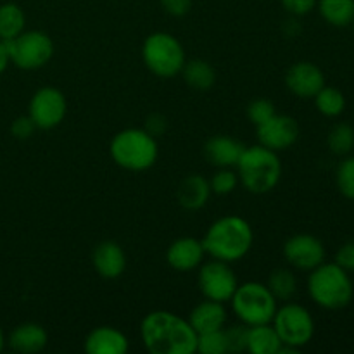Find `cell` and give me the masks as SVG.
Returning a JSON list of instances; mask_svg holds the SVG:
<instances>
[{"label":"cell","instance_id":"cell-12","mask_svg":"<svg viewBox=\"0 0 354 354\" xmlns=\"http://www.w3.org/2000/svg\"><path fill=\"white\" fill-rule=\"evenodd\" d=\"M301 133V128L292 116L275 113L268 121L256 127V135L263 147H268L272 151L280 152L292 147L297 142Z\"/></svg>","mask_w":354,"mask_h":354},{"label":"cell","instance_id":"cell-26","mask_svg":"<svg viewBox=\"0 0 354 354\" xmlns=\"http://www.w3.org/2000/svg\"><path fill=\"white\" fill-rule=\"evenodd\" d=\"M315 99V106H317L318 113H322L327 118H337L344 113L346 109V97L335 86H327L325 85Z\"/></svg>","mask_w":354,"mask_h":354},{"label":"cell","instance_id":"cell-40","mask_svg":"<svg viewBox=\"0 0 354 354\" xmlns=\"http://www.w3.org/2000/svg\"><path fill=\"white\" fill-rule=\"evenodd\" d=\"M3 348H6V335H3L2 328H0V353H2Z\"/></svg>","mask_w":354,"mask_h":354},{"label":"cell","instance_id":"cell-34","mask_svg":"<svg viewBox=\"0 0 354 354\" xmlns=\"http://www.w3.org/2000/svg\"><path fill=\"white\" fill-rule=\"evenodd\" d=\"M35 130H37V124L33 123V120H31L30 116L16 118V120L12 121V124H10V133L16 138H19V140L30 138L31 135L35 133Z\"/></svg>","mask_w":354,"mask_h":354},{"label":"cell","instance_id":"cell-39","mask_svg":"<svg viewBox=\"0 0 354 354\" xmlns=\"http://www.w3.org/2000/svg\"><path fill=\"white\" fill-rule=\"evenodd\" d=\"M9 64H10V59H9V52H7V45L6 41L0 40V75L6 71Z\"/></svg>","mask_w":354,"mask_h":354},{"label":"cell","instance_id":"cell-37","mask_svg":"<svg viewBox=\"0 0 354 354\" xmlns=\"http://www.w3.org/2000/svg\"><path fill=\"white\" fill-rule=\"evenodd\" d=\"M162 9L175 17H182L192 9V0H159Z\"/></svg>","mask_w":354,"mask_h":354},{"label":"cell","instance_id":"cell-24","mask_svg":"<svg viewBox=\"0 0 354 354\" xmlns=\"http://www.w3.org/2000/svg\"><path fill=\"white\" fill-rule=\"evenodd\" d=\"M320 16L335 28H344L354 21V0H318Z\"/></svg>","mask_w":354,"mask_h":354},{"label":"cell","instance_id":"cell-10","mask_svg":"<svg viewBox=\"0 0 354 354\" xmlns=\"http://www.w3.org/2000/svg\"><path fill=\"white\" fill-rule=\"evenodd\" d=\"M197 286L206 299L225 304L232 299L239 282L234 270L230 268V263L211 259V261L201 265Z\"/></svg>","mask_w":354,"mask_h":354},{"label":"cell","instance_id":"cell-35","mask_svg":"<svg viewBox=\"0 0 354 354\" xmlns=\"http://www.w3.org/2000/svg\"><path fill=\"white\" fill-rule=\"evenodd\" d=\"M283 9L294 16H306L317 7L318 0H280Z\"/></svg>","mask_w":354,"mask_h":354},{"label":"cell","instance_id":"cell-11","mask_svg":"<svg viewBox=\"0 0 354 354\" xmlns=\"http://www.w3.org/2000/svg\"><path fill=\"white\" fill-rule=\"evenodd\" d=\"M68 113L64 93L54 86H44L33 93L28 106V116L40 130H52L59 127Z\"/></svg>","mask_w":354,"mask_h":354},{"label":"cell","instance_id":"cell-15","mask_svg":"<svg viewBox=\"0 0 354 354\" xmlns=\"http://www.w3.org/2000/svg\"><path fill=\"white\" fill-rule=\"evenodd\" d=\"M204 251L203 241H197L194 237H182L171 242L166 252V261L176 272H190L203 265Z\"/></svg>","mask_w":354,"mask_h":354},{"label":"cell","instance_id":"cell-5","mask_svg":"<svg viewBox=\"0 0 354 354\" xmlns=\"http://www.w3.org/2000/svg\"><path fill=\"white\" fill-rule=\"evenodd\" d=\"M109 152L113 161L128 171H145L158 161L159 147L156 137L145 128H127L114 135Z\"/></svg>","mask_w":354,"mask_h":354},{"label":"cell","instance_id":"cell-13","mask_svg":"<svg viewBox=\"0 0 354 354\" xmlns=\"http://www.w3.org/2000/svg\"><path fill=\"white\" fill-rule=\"evenodd\" d=\"M283 256L290 266L311 272L325 261V245L310 234H297L283 244Z\"/></svg>","mask_w":354,"mask_h":354},{"label":"cell","instance_id":"cell-14","mask_svg":"<svg viewBox=\"0 0 354 354\" xmlns=\"http://www.w3.org/2000/svg\"><path fill=\"white\" fill-rule=\"evenodd\" d=\"M286 85L301 99H313L325 86V75L317 64L308 61L296 62L286 75Z\"/></svg>","mask_w":354,"mask_h":354},{"label":"cell","instance_id":"cell-7","mask_svg":"<svg viewBox=\"0 0 354 354\" xmlns=\"http://www.w3.org/2000/svg\"><path fill=\"white\" fill-rule=\"evenodd\" d=\"M142 59L152 75L159 78H173L180 75L185 64V50L173 35L158 31L145 38L142 45Z\"/></svg>","mask_w":354,"mask_h":354},{"label":"cell","instance_id":"cell-16","mask_svg":"<svg viewBox=\"0 0 354 354\" xmlns=\"http://www.w3.org/2000/svg\"><path fill=\"white\" fill-rule=\"evenodd\" d=\"M92 263L95 272L102 279L114 280L123 275L124 268H127V254L116 242L104 241L93 249Z\"/></svg>","mask_w":354,"mask_h":354},{"label":"cell","instance_id":"cell-23","mask_svg":"<svg viewBox=\"0 0 354 354\" xmlns=\"http://www.w3.org/2000/svg\"><path fill=\"white\" fill-rule=\"evenodd\" d=\"M183 80L192 88L206 92L211 86L216 83V71L213 66L204 59H192V61H185L182 69Z\"/></svg>","mask_w":354,"mask_h":354},{"label":"cell","instance_id":"cell-41","mask_svg":"<svg viewBox=\"0 0 354 354\" xmlns=\"http://www.w3.org/2000/svg\"><path fill=\"white\" fill-rule=\"evenodd\" d=\"M351 24H353V30H354V21H353V23H351Z\"/></svg>","mask_w":354,"mask_h":354},{"label":"cell","instance_id":"cell-31","mask_svg":"<svg viewBox=\"0 0 354 354\" xmlns=\"http://www.w3.org/2000/svg\"><path fill=\"white\" fill-rule=\"evenodd\" d=\"M239 183V175L232 171V168H220L211 178L209 187L211 192L218 194V196H227L235 190Z\"/></svg>","mask_w":354,"mask_h":354},{"label":"cell","instance_id":"cell-28","mask_svg":"<svg viewBox=\"0 0 354 354\" xmlns=\"http://www.w3.org/2000/svg\"><path fill=\"white\" fill-rule=\"evenodd\" d=\"M328 149L337 156H348L354 149V128L348 123L335 124L327 138Z\"/></svg>","mask_w":354,"mask_h":354},{"label":"cell","instance_id":"cell-3","mask_svg":"<svg viewBox=\"0 0 354 354\" xmlns=\"http://www.w3.org/2000/svg\"><path fill=\"white\" fill-rule=\"evenodd\" d=\"M239 182L252 194H266L275 189L282 176V162L279 154L268 147H245L237 162Z\"/></svg>","mask_w":354,"mask_h":354},{"label":"cell","instance_id":"cell-9","mask_svg":"<svg viewBox=\"0 0 354 354\" xmlns=\"http://www.w3.org/2000/svg\"><path fill=\"white\" fill-rule=\"evenodd\" d=\"M272 325L279 334L282 346L301 349L313 339L315 320L310 311L296 303H287L286 306L277 308Z\"/></svg>","mask_w":354,"mask_h":354},{"label":"cell","instance_id":"cell-4","mask_svg":"<svg viewBox=\"0 0 354 354\" xmlns=\"http://www.w3.org/2000/svg\"><path fill=\"white\" fill-rule=\"evenodd\" d=\"M310 297L325 310H342L353 301L354 287L349 272L337 263H322L308 279Z\"/></svg>","mask_w":354,"mask_h":354},{"label":"cell","instance_id":"cell-21","mask_svg":"<svg viewBox=\"0 0 354 354\" xmlns=\"http://www.w3.org/2000/svg\"><path fill=\"white\" fill-rule=\"evenodd\" d=\"M209 196V182L201 175L185 176L176 189V201L183 209L189 211H197L206 206Z\"/></svg>","mask_w":354,"mask_h":354},{"label":"cell","instance_id":"cell-22","mask_svg":"<svg viewBox=\"0 0 354 354\" xmlns=\"http://www.w3.org/2000/svg\"><path fill=\"white\" fill-rule=\"evenodd\" d=\"M280 348H282V341L272 324L249 327L245 351L251 354H279Z\"/></svg>","mask_w":354,"mask_h":354},{"label":"cell","instance_id":"cell-17","mask_svg":"<svg viewBox=\"0 0 354 354\" xmlns=\"http://www.w3.org/2000/svg\"><path fill=\"white\" fill-rule=\"evenodd\" d=\"M244 151L245 145L241 140L227 137V135H216L204 145V154L207 161L216 168H235Z\"/></svg>","mask_w":354,"mask_h":354},{"label":"cell","instance_id":"cell-36","mask_svg":"<svg viewBox=\"0 0 354 354\" xmlns=\"http://www.w3.org/2000/svg\"><path fill=\"white\" fill-rule=\"evenodd\" d=\"M335 263L346 272H354V241L346 242L335 256Z\"/></svg>","mask_w":354,"mask_h":354},{"label":"cell","instance_id":"cell-6","mask_svg":"<svg viewBox=\"0 0 354 354\" xmlns=\"http://www.w3.org/2000/svg\"><path fill=\"white\" fill-rule=\"evenodd\" d=\"M230 301L234 313L248 327L272 324L277 313V299L266 283H239Z\"/></svg>","mask_w":354,"mask_h":354},{"label":"cell","instance_id":"cell-33","mask_svg":"<svg viewBox=\"0 0 354 354\" xmlns=\"http://www.w3.org/2000/svg\"><path fill=\"white\" fill-rule=\"evenodd\" d=\"M228 342V353H241L248 348V330L249 327L245 324L232 325V327L223 328Z\"/></svg>","mask_w":354,"mask_h":354},{"label":"cell","instance_id":"cell-29","mask_svg":"<svg viewBox=\"0 0 354 354\" xmlns=\"http://www.w3.org/2000/svg\"><path fill=\"white\" fill-rule=\"evenodd\" d=\"M197 353L201 354H225L228 353V342L225 330L206 332L197 335Z\"/></svg>","mask_w":354,"mask_h":354},{"label":"cell","instance_id":"cell-27","mask_svg":"<svg viewBox=\"0 0 354 354\" xmlns=\"http://www.w3.org/2000/svg\"><path fill=\"white\" fill-rule=\"evenodd\" d=\"M268 289L275 296L277 301H289L297 290V280L290 270L279 268L270 273L268 277Z\"/></svg>","mask_w":354,"mask_h":354},{"label":"cell","instance_id":"cell-32","mask_svg":"<svg viewBox=\"0 0 354 354\" xmlns=\"http://www.w3.org/2000/svg\"><path fill=\"white\" fill-rule=\"evenodd\" d=\"M275 113V104L270 99H254L248 106V116L249 120H251V123L256 124V127H259V124H263L265 121H268Z\"/></svg>","mask_w":354,"mask_h":354},{"label":"cell","instance_id":"cell-19","mask_svg":"<svg viewBox=\"0 0 354 354\" xmlns=\"http://www.w3.org/2000/svg\"><path fill=\"white\" fill-rule=\"evenodd\" d=\"M189 324L192 325L197 335L206 334V332L221 330V328H225V324H227V310H225L223 303L206 299L190 311Z\"/></svg>","mask_w":354,"mask_h":354},{"label":"cell","instance_id":"cell-1","mask_svg":"<svg viewBox=\"0 0 354 354\" xmlns=\"http://www.w3.org/2000/svg\"><path fill=\"white\" fill-rule=\"evenodd\" d=\"M142 342L152 354L197 353V332L189 320L169 311H152L142 320Z\"/></svg>","mask_w":354,"mask_h":354},{"label":"cell","instance_id":"cell-30","mask_svg":"<svg viewBox=\"0 0 354 354\" xmlns=\"http://www.w3.org/2000/svg\"><path fill=\"white\" fill-rule=\"evenodd\" d=\"M335 182H337L339 192L346 199L354 201V156H349L339 165L335 173Z\"/></svg>","mask_w":354,"mask_h":354},{"label":"cell","instance_id":"cell-25","mask_svg":"<svg viewBox=\"0 0 354 354\" xmlns=\"http://www.w3.org/2000/svg\"><path fill=\"white\" fill-rule=\"evenodd\" d=\"M26 16L17 3L7 2L0 6V40L9 41L24 31Z\"/></svg>","mask_w":354,"mask_h":354},{"label":"cell","instance_id":"cell-20","mask_svg":"<svg viewBox=\"0 0 354 354\" xmlns=\"http://www.w3.org/2000/svg\"><path fill=\"white\" fill-rule=\"evenodd\" d=\"M9 348L21 354H35L44 351L48 342V334L38 324H21L10 332Z\"/></svg>","mask_w":354,"mask_h":354},{"label":"cell","instance_id":"cell-38","mask_svg":"<svg viewBox=\"0 0 354 354\" xmlns=\"http://www.w3.org/2000/svg\"><path fill=\"white\" fill-rule=\"evenodd\" d=\"M145 130L152 137L162 135L166 131V118L162 114H151V116H147V121H145Z\"/></svg>","mask_w":354,"mask_h":354},{"label":"cell","instance_id":"cell-8","mask_svg":"<svg viewBox=\"0 0 354 354\" xmlns=\"http://www.w3.org/2000/svg\"><path fill=\"white\" fill-rule=\"evenodd\" d=\"M9 59L16 68L35 71L47 64L54 55V41L44 31H23L19 37L6 41Z\"/></svg>","mask_w":354,"mask_h":354},{"label":"cell","instance_id":"cell-18","mask_svg":"<svg viewBox=\"0 0 354 354\" xmlns=\"http://www.w3.org/2000/svg\"><path fill=\"white\" fill-rule=\"evenodd\" d=\"M128 348L127 335L107 325L93 328L85 339V351L88 354H127Z\"/></svg>","mask_w":354,"mask_h":354},{"label":"cell","instance_id":"cell-2","mask_svg":"<svg viewBox=\"0 0 354 354\" xmlns=\"http://www.w3.org/2000/svg\"><path fill=\"white\" fill-rule=\"evenodd\" d=\"M254 234L244 218L223 216L207 228L203 239L204 251L213 259L225 263L241 261L251 251Z\"/></svg>","mask_w":354,"mask_h":354}]
</instances>
